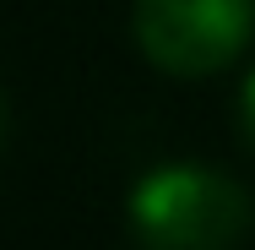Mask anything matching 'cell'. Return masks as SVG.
Returning a JSON list of instances; mask_svg holds the SVG:
<instances>
[{
    "label": "cell",
    "mask_w": 255,
    "mask_h": 250,
    "mask_svg": "<svg viewBox=\"0 0 255 250\" xmlns=\"http://www.w3.org/2000/svg\"><path fill=\"white\" fill-rule=\"evenodd\" d=\"M130 223L147 250H234L245 240L250 201L212 169H157L130 196Z\"/></svg>",
    "instance_id": "cell-1"
},
{
    "label": "cell",
    "mask_w": 255,
    "mask_h": 250,
    "mask_svg": "<svg viewBox=\"0 0 255 250\" xmlns=\"http://www.w3.org/2000/svg\"><path fill=\"white\" fill-rule=\"evenodd\" d=\"M255 0H136V44L174 76H206L245 49Z\"/></svg>",
    "instance_id": "cell-2"
},
{
    "label": "cell",
    "mask_w": 255,
    "mask_h": 250,
    "mask_svg": "<svg viewBox=\"0 0 255 250\" xmlns=\"http://www.w3.org/2000/svg\"><path fill=\"white\" fill-rule=\"evenodd\" d=\"M239 125H245V142L255 147V76L245 82V93H239Z\"/></svg>",
    "instance_id": "cell-3"
},
{
    "label": "cell",
    "mask_w": 255,
    "mask_h": 250,
    "mask_svg": "<svg viewBox=\"0 0 255 250\" xmlns=\"http://www.w3.org/2000/svg\"><path fill=\"white\" fill-rule=\"evenodd\" d=\"M5 131H11V114H5V98H0V147H5Z\"/></svg>",
    "instance_id": "cell-4"
}]
</instances>
